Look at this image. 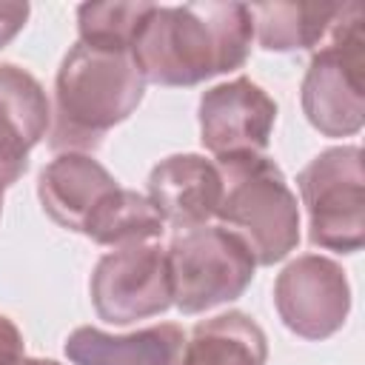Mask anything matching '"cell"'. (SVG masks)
Returning a JSON list of instances; mask_svg holds the SVG:
<instances>
[{
	"label": "cell",
	"mask_w": 365,
	"mask_h": 365,
	"mask_svg": "<svg viewBox=\"0 0 365 365\" xmlns=\"http://www.w3.org/2000/svg\"><path fill=\"white\" fill-rule=\"evenodd\" d=\"M254 20L245 3L151 6L131 57L145 83L188 88L245 66Z\"/></svg>",
	"instance_id": "obj_1"
},
{
	"label": "cell",
	"mask_w": 365,
	"mask_h": 365,
	"mask_svg": "<svg viewBox=\"0 0 365 365\" xmlns=\"http://www.w3.org/2000/svg\"><path fill=\"white\" fill-rule=\"evenodd\" d=\"M145 80L131 51H106L74 43L54 80V123L48 145L57 154H88L143 103Z\"/></svg>",
	"instance_id": "obj_2"
},
{
	"label": "cell",
	"mask_w": 365,
	"mask_h": 365,
	"mask_svg": "<svg viewBox=\"0 0 365 365\" xmlns=\"http://www.w3.org/2000/svg\"><path fill=\"white\" fill-rule=\"evenodd\" d=\"M222 177L217 217L234 231L257 265H274L299 245V205L282 168L265 154L214 160Z\"/></svg>",
	"instance_id": "obj_3"
},
{
	"label": "cell",
	"mask_w": 365,
	"mask_h": 365,
	"mask_svg": "<svg viewBox=\"0 0 365 365\" xmlns=\"http://www.w3.org/2000/svg\"><path fill=\"white\" fill-rule=\"evenodd\" d=\"M322 46L302 77L299 103L308 123L325 137H354L365 123L362 86V6L342 3Z\"/></svg>",
	"instance_id": "obj_4"
},
{
	"label": "cell",
	"mask_w": 365,
	"mask_h": 365,
	"mask_svg": "<svg viewBox=\"0 0 365 365\" xmlns=\"http://www.w3.org/2000/svg\"><path fill=\"white\" fill-rule=\"evenodd\" d=\"M165 259L171 274V299L185 317L242 297L257 271V259L248 245L222 225L180 231L168 242Z\"/></svg>",
	"instance_id": "obj_5"
},
{
	"label": "cell",
	"mask_w": 365,
	"mask_h": 365,
	"mask_svg": "<svg viewBox=\"0 0 365 365\" xmlns=\"http://www.w3.org/2000/svg\"><path fill=\"white\" fill-rule=\"evenodd\" d=\"M297 188L308 211V240L325 251L356 254L365 242V171L359 145L319 151L299 174Z\"/></svg>",
	"instance_id": "obj_6"
},
{
	"label": "cell",
	"mask_w": 365,
	"mask_h": 365,
	"mask_svg": "<svg viewBox=\"0 0 365 365\" xmlns=\"http://www.w3.org/2000/svg\"><path fill=\"white\" fill-rule=\"evenodd\" d=\"M88 294L97 317L111 325L165 314L174 305L165 248L143 242L103 254L94 265Z\"/></svg>",
	"instance_id": "obj_7"
},
{
	"label": "cell",
	"mask_w": 365,
	"mask_h": 365,
	"mask_svg": "<svg viewBox=\"0 0 365 365\" xmlns=\"http://www.w3.org/2000/svg\"><path fill=\"white\" fill-rule=\"evenodd\" d=\"M274 305L291 334L319 342L345 325L351 311V285L336 259L302 254L277 274Z\"/></svg>",
	"instance_id": "obj_8"
},
{
	"label": "cell",
	"mask_w": 365,
	"mask_h": 365,
	"mask_svg": "<svg viewBox=\"0 0 365 365\" xmlns=\"http://www.w3.org/2000/svg\"><path fill=\"white\" fill-rule=\"evenodd\" d=\"M277 123V103L248 77L220 83L200 97V140L220 157L265 154Z\"/></svg>",
	"instance_id": "obj_9"
},
{
	"label": "cell",
	"mask_w": 365,
	"mask_h": 365,
	"mask_svg": "<svg viewBox=\"0 0 365 365\" xmlns=\"http://www.w3.org/2000/svg\"><path fill=\"white\" fill-rule=\"evenodd\" d=\"M145 197L165 225L191 231L217 217L222 177L217 163L202 154H171L151 168Z\"/></svg>",
	"instance_id": "obj_10"
},
{
	"label": "cell",
	"mask_w": 365,
	"mask_h": 365,
	"mask_svg": "<svg viewBox=\"0 0 365 365\" xmlns=\"http://www.w3.org/2000/svg\"><path fill=\"white\" fill-rule=\"evenodd\" d=\"M51 128V106L34 74L0 63V182L14 185L29 168V151Z\"/></svg>",
	"instance_id": "obj_11"
},
{
	"label": "cell",
	"mask_w": 365,
	"mask_h": 365,
	"mask_svg": "<svg viewBox=\"0 0 365 365\" xmlns=\"http://www.w3.org/2000/svg\"><path fill=\"white\" fill-rule=\"evenodd\" d=\"M117 188L111 171L91 154H57L37 177V197L43 211L68 231H80L94 205Z\"/></svg>",
	"instance_id": "obj_12"
},
{
	"label": "cell",
	"mask_w": 365,
	"mask_h": 365,
	"mask_svg": "<svg viewBox=\"0 0 365 365\" xmlns=\"http://www.w3.org/2000/svg\"><path fill=\"white\" fill-rule=\"evenodd\" d=\"M182 348V328L160 322L131 334H108L83 325L68 334L63 351L74 365H180Z\"/></svg>",
	"instance_id": "obj_13"
},
{
	"label": "cell",
	"mask_w": 365,
	"mask_h": 365,
	"mask_svg": "<svg viewBox=\"0 0 365 365\" xmlns=\"http://www.w3.org/2000/svg\"><path fill=\"white\" fill-rule=\"evenodd\" d=\"M265 331L242 311H225L194 325L180 365H265Z\"/></svg>",
	"instance_id": "obj_14"
},
{
	"label": "cell",
	"mask_w": 365,
	"mask_h": 365,
	"mask_svg": "<svg viewBox=\"0 0 365 365\" xmlns=\"http://www.w3.org/2000/svg\"><path fill=\"white\" fill-rule=\"evenodd\" d=\"M339 3H257L248 6L254 37L265 51H302L319 46L339 17Z\"/></svg>",
	"instance_id": "obj_15"
},
{
	"label": "cell",
	"mask_w": 365,
	"mask_h": 365,
	"mask_svg": "<svg viewBox=\"0 0 365 365\" xmlns=\"http://www.w3.org/2000/svg\"><path fill=\"white\" fill-rule=\"evenodd\" d=\"M163 231H165V222L151 205V200L145 194H137L120 185L94 205V211L83 225V234L88 240L111 248L154 242L163 237Z\"/></svg>",
	"instance_id": "obj_16"
},
{
	"label": "cell",
	"mask_w": 365,
	"mask_h": 365,
	"mask_svg": "<svg viewBox=\"0 0 365 365\" xmlns=\"http://www.w3.org/2000/svg\"><path fill=\"white\" fill-rule=\"evenodd\" d=\"M154 3H83L77 6L80 43L106 51H131V43Z\"/></svg>",
	"instance_id": "obj_17"
},
{
	"label": "cell",
	"mask_w": 365,
	"mask_h": 365,
	"mask_svg": "<svg viewBox=\"0 0 365 365\" xmlns=\"http://www.w3.org/2000/svg\"><path fill=\"white\" fill-rule=\"evenodd\" d=\"M26 359V345L20 328L0 314V365H20Z\"/></svg>",
	"instance_id": "obj_18"
},
{
	"label": "cell",
	"mask_w": 365,
	"mask_h": 365,
	"mask_svg": "<svg viewBox=\"0 0 365 365\" xmlns=\"http://www.w3.org/2000/svg\"><path fill=\"white\" fill-rule=\"evenodd\" d=\"M29 3H0V48L9 46L29 20Z\"/></svg>",
	"instance_id": "obj_19"
},
{
	"label": "cell",
	"mask_w": 365,
	"mask_h": 365,
	"mask_svg": "<svg viewBox=\"0 0 365 365\" xmlns=\"http://www.w3.org/2000/svg\"><path fill=\"white\" fill-rule=\"evenodd\" d=\"M20 365H60V362H54V359H40V356H26Z\"/></svg>",
	"instance_id": "obj_20"
},
{
	"label": "cell",
	"mask_w": 365,
	"mask_h": 365,
	"mask_svg": "<svg viewBox=\"0 0 365 365\" xmlns=\"http://www.w3.org/2000/svg\"><path fill=\"white\" fill-rule=\"evenodd\" d=\"M3 191H6V185L0 182V211H3Z\"/></svg>",
	"instance_id": "obj_21"
}]
</instances>
